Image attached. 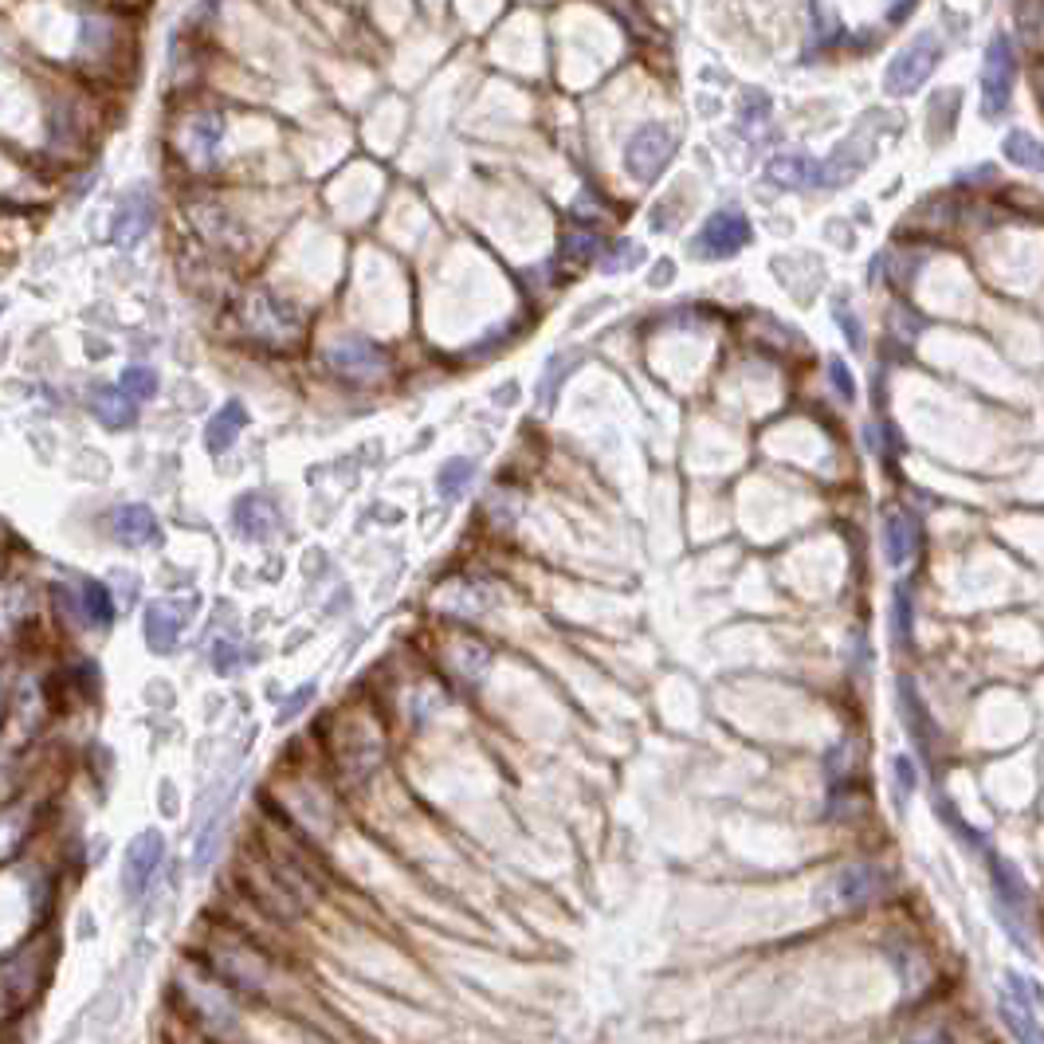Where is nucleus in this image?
Masks as SVG:
<instances>
[{
	"instance_id": "c9c22d12",
	"label": "nucleus",
	"mask_w": 1044,
	"mask_h": 1044,
	"mask_svg": "<svg viewBox=\"0 0 1044 1044\" xmlns=\"http://www.w3.org/2000/svg\"><path fill=\"white\" fill-rule=\"evenodd\" d=\"M672 276H676V264H672V259H660L648 283H652V288H664V283H672Z\"/></svg>"
},
{
	"instance_id": "412c9836",
	"label": "nucleus",
	"mask_w": 1044,
	"mask_h": 1044,
	"mask_svg": "<svg viewBox=\"0 0 1044 1044\" xmlns=\"http://www.w3.org/2000/svg\"><path fill=\"white\" fill-rule=\"evenodd\" d=\"M577 361H582V349H562V354H553V358L546 361L543 378H538V405H543V409H550L553 400H558V390H562L565 378L574 373Z\"/></svg>"
},
{
	"instance_id": "f704fd0d",
	"label": "nucleus",
	"mask_w": 1044,
	"mask_h": 1044,
	"mask_svg": "<svg viewBox=\"0 0 1044 1044\" xmlns=\"http://www.w3.org/2000/svg\"><path fill=\"white\" fill-rule=\"evenodd\" d=\"M213 664H216V672H232L235 667V648L232 645H225V640H216V648H213Z\"/></svg>"
},
{
	"instance_id": "7c9ffc66",
	"label": "nucleus",
	"mask_w": 1044,
	"mask_h": 1044,
	"mask_svg": "<svg viewBox=\"0 0 1044 1044\" xmlns=\"http://www.w3.org/2000/svg\"><path fill=\"white\" fill-rule=\"evenodd\" d=\"M891 769H895V786H900V798H907V793H915V786H919V774H915L912 757H895L891 762Z\"/></svg>"
},
{
	"instance_id": "9d476101",
	"label": "nucleus",
	"mask_w": 1044,
	"mask_h": 1044,
	"mask_svg": "<svg viewBox=\"0 0 1044 1044\" xmlns=\"http://www.w3.org/2000/svg\"><path fill=\"white\" fill-rule=\"evenodd\" d=\"M888 888V876L871 864H852V868L837 871L829 883V903L832 907H864V903L880 900Z\"/></svg>"
},
{
	"instance_id": "f8f14e48",
	"label": "nucleus",
	"mask_w": 1044,
	"mask_h": 1044,
	"mask_svg": "<svg viewBox=\"0 0 1044 1044\" xmlns=\"http://www.w3.org/2000/svg\"><path fill=\"white\" fill-rule=\"evenodd\" d=\"M232 526L240 531V538H247V543H267V538L279 531L276 502L267 499V495H259V492L240 495V499H235V507H232Z\"/></svg>"
},
{
	"instance_id": "0eeeda50",
	"label": "nucleus",
	"mask_w": 1044,
	"mask_h": 1044,
	"mask_svg": "<svg viewBox=\"0 0 1044 1044\" xmlns=\"http://www.w3.org/2000/svg\"><path fill=\"white\" fill-rule=\"evenodd\" d=\"M985 864H990V880H993V900H997V912L1005 915V927H1009V934L1017 939V946L1021 951H1029V939H1024V922H1029V888H1024L1021 871L1014 868L1009 861H1002L997 852H990L985 856Z\"/></svg>"
},
{
	"instance_id": "f03ea898",
	"label": "nucleus",
	"mask_w": 1044,
	"mask_h": 1044,
	"mask_svg": "<svg viewBox=\"0 0 1044 1044\" xmlns=\"http://www.w3.org/2000/svg\"><path fill=\"white\" fill-rule=\"evenodd\" d=\"M939 63H942V40L931 28H922L919 36H912V40L888 60V67H883V91L915 94L922 82L931 79Z\"/></svg>"
},
{
	"instance_id": "393cba45",
	"label": "nucleus",
	"mask_w": 1044,
	"mask_h": 1044,
	"mask_svg": "<svg viewBox=\"0 0 1044 1044\" xmlns=\"http://www.w3.org/2000/svg\"><path fill=\"white\" fill-rule=\"evenodd\" d=\"M891 633H895L900 645H907L915 633V604H912V589H907V585H900L895 597H891Z\"/></svg>"
},
{
	"instance_id": "c756f323",
	"label": "nucleus",
	"mask_w": 1044,
	"mask_h": 1044,
	"mask_svg": "<svg viewBox=\"0 0 1044 1044\" xmlns=\"http://www.w3.org/2000/svg\"><path fill=\"white\" fill-rule=\"evenodd\" d=\"M829 381H832V390H837L844 400H856V385H852L849 366H844L840 358H829Z\"/></svg>"
},
{
	"instance_id": "423d86ee",
	"label": "nucleus",
	"mask_w": 1044,
	"mask_h": 1044,
	"mask_svg": "<svg viewBox=\"0 0 1044 1044\" xmlns=\"http://www.w3.org/2000/svg\"><path fill=\"white\" fill-rule=\"evenodd\" d=\"M322 361L334 378L354 381V385H369L378 381L385 369H390V354L381 342L369 339H334L327 349H322Z\"/></svg>"
},
{
	"instance_id": "4be33fe9",
	"label": "nucleus",
	"mask_w": 1044,
	"mask_h": 1044,
	"mask_svg": "<svg viewBox=\"0 0 1044 1044\" xmlns=\"http://www.w3.org/2000/svg\"><path fill=\"white\" fill-rule=\"evenodd\" d=\"M1002 1021L1005 1029L1014 1033L1017 1044H1044V1024L1036 1021L1029 1005H1021L1017 997H1009V993L1002 997Z\"/></svg>"
},
{
	"instance_id": "b1692460",
	"label": "nucleus",
	"mask_w": 1044,
	"mask_h": 1044,
	"mask_svg": "<svg viewBox=\"0 0 1044 1044\" xmlns=\"http://www.w3.org/2000/svg\"><path fill=\"white\" fill-rule=\"evenodd\" d=\"M471 480H475V460H468V456H456V460H448L441 471H436V495H441V499H448V502H456L471 487Z\"/></svg>"
},
{
	"instance_id": "a211bd4d",
	"label": "nucleus",
	"mask_w": 1044,
	"mask_h": 1044,
	"mask_svg": "<svg viewBox=\"0 0 1044 1044\" xmlns=\"http://www.w3.org/2000/svg\"><path fill=\"white\" fill-rule=\"evenodd\" d=\"M958 106H963V91H958V87H942L939 94H931V103H927V118H931L927 138H931V145H946L954 138Z\"/></svg>"
},
{
	"instance_id": "39448f33",
	"label": "nucleus",
	"mask_w": 1044,
	"mask_h": 1044,
	"mask_svg": "<svg viewBox=\"0 0 1044 1044\" xmlns=\"http://www.w3.org/2000/svg\"><path fill=\"white\" fill-rule=\"evenodd\" d=\"M978 82H982V114L985 118H990V123L1005 118V111H1009V103H1014V82H1017L1014 43L1005 40V36H993V40L985 43L982 75H978Z\"/></svg>"
},
{
	"instance_id": "473e14b6",
	"label": "nucleus",
	"mask_w": 1044,
	"mask_h": 1044,
	"mask_svg": "<svg viewBox=\"0 0 1044 1044\" xmlns=\"http://www.w3.org/2000/svg\"><path fill=\"white\" fill-rule=\"evenodd\" d=\"M565 244H570V256H574V259H589L597 252V235L574 232V235H565Z\"/></svg>"
},
{
	"instance_id": "5701e85b",
	"label": "nucleus",
	"mask_w": 1044,
	"mask_h": 1044,
	"mask_svg": "<svg viewBox=\"0 0 1044 1044\" xmlns=\"http://www.w3.org/2000/svg\"><path fill=\"white\" fill-rule=\"evenodd\" d=\"M1002 154H1005V162H1014L1017 169H1029V174H1041V169H1044V145L1036 142L1029 130H1009V133H1005Z\"/></svg>"
},
{
	"instance_id": "dca6fc26",
	"label": "nucleus",
	"mask_w": 1044,
	"mask_h": 1044,
	"mask_svg": "<svg viewBox=\"0 0 1044 1044\" xmlns=\"http://www.w3.org/2000/svg\"><path fill=\"white\" fill-rule=\"evenodd\" d=\"M181 636V609L174 601H154L145 609V645L154 652H174Z\"/></svg>"
},
{
	"instance_id": "bb28decb",
	"label": "nucleus",
	"mask_w": 1044,
	"mask_h": 1044,
	"mask_svg": "<svg viewBox=\"0 0 1044 1044\" xmlns=\"http://www.w3.org/2000/svg\"><path fill=\"white\" fill-rule=\"evenodd\" d=\"M1005 990H1009V997L1029 1005V1009H1036V1005L1044 1002V990L1033 985V978H1024V973H1005Z\"/></svg>"
},
{
	"instance_id": "ddd939ff",
	"label": "nucleus",
	"mask_w": 1044,
	"mask_h": 1044,
	"mask_svg": "<svg viewBox=\"0 0 1044 1044\" xmlns=\"http://www.w3.org/2000/svg\"><path fill=\"white\" fill-rule=\"evenodd\" d=\"M154 228V201L145 193H126L114 208V225H111V240L118 247H133L142 244L145 232Z\"/></svg>"
},
{
	"instance_id": "f257e3e1",
	"label": "nucleus",
	"mask_w": 1044,
	"mask_h": 1044,
	"mask_svg": "<svg viewBox=\"0 0 1044 1044\" xmlns=\"http://www.w3.org/2000/svg\"><path fill=\"white\" fill-rule=\"evenodd\" d=\"M880 130H883V114L880 111L864 114L861 123L852 126V130L844 133L837 145H832V154L825 157V162H817V184L844 189L849 181H856V177H861L864 169L871 165V157H876Z\"/></svg>"
},
{
	"instance_id": "6ab92c4d",
	"label": "nucleus",
	"mask_w": 1044,
	"mask_h": 1044,
	"mask_svg": "<svg viewBox=\"0 0 1044 1044\" xmlns=\"http://www.w3.org/2000/svg\"><path fill=\"white\" fill-rule=\"evenodd\" d=\"M766 177L778 189H805L817 184V162L810 154H774L766 162Z\"/></svg>"
},
{
	"instance_id": "2f4dec72",
	"label": "nucleus",
	"mask_w": 1044,
	"mask_h": 1044,
	"mask_svg": "<svg viewBox=\"0 0 1044 1044\" xmlns=\"http://www.w3.org/2000/svg\"><path fill=\"white\" fill-rule=\"evenodd\" d=\"M832 315H837V322L844 327V334H849L852 346H864V327L849 318V307H844V298H837V310H832Z\"/></svg>"
},
{
	"instance_id": "2eb2a0df",
	"label": "nucleus",
	"mask_w": 1044,
	"mask_h": 1044,
	"mask_svg": "<svg viewBox=\"0 0 1044 1044\" xmlns=\"http://www.w3.org/2000/svg\"><path fill=\"white\" fill-rule=\"evenodd\" d=\"M91 412L106 429H130L133 420H138V405H133V397L123 385H99V390L91 393Z\"/></svg>"
},
{
	"instance_id": "7ed1b4c3",
	"label": "nucleus",
	"mask_w": 1044,
	"mask_h": 1044,
	"mask_svg": "<svg viewBox=\"0 0 1044 1044\" xmlns=\"http://www.w3.org/2000/svg\"><path fill=\"white\" fill-rule=\"evenodd\" d=\"M676 145H679V138L667 123L636 126L625 142V174L640 184H652L655 177L667 169V162L676 157Z\"/></svg>"
},
{
	"instance_id": "aec40b11",
	"label": "nucleus",
	"mask_w": 1044,
	"mask_h": 1044,
	"mask_svg": "<svg viewBox=\"0 0 1044 1044\" xmlns=\"http://www.w3.org/2000/svg\"><path fill=\"white\" fill-rule=\"evenodd\" d=\"M244 424H247V409L240 405V400H228L225 409H220L213 420H208V429H205L208 451H213V456H220V451L232 448L235 436L244 432Z\"/></svg>"
},
{
	"instance_id": "a878e982",
	"label": "nucleus",
	"mask_w": 1044,
	"mask_h": 1044,
	"mask_svg": "<svg viewBox=\"0 0 1044 1044\" xmlns=\"http://www.w3.org/2000/svg\"><path fill=\"white\" fill-rule=\"evenodd\" d=\"M133 400H150L157 393V373L150 366H130L123 369V381H118Z\"/></svg>"
},
{
	"instance_id": "1a4fd4ad",
	"label": "nucleus",
	"mask_w": 1044,
	"mask_h": 1044,
	"mask_svg": "<svg viewBox=\"0 0 1044 1044\" xmlns=\"http://www.w3.org/2000/svg\"><path fill=\"white\" fill-rule=\"evenodd\" d=\"M55 597L63 601V609L87 628H111L114 621V597L103 582H79V585H60Z\"/></svg>"
},
{
	"instance_id": "4468645a",
	"label": "nucleus",
	"mask_w": 1044,
	"mask_h": 1044,
	"mask_svg": "<svg viewBox=\"0 0 1044 1044\" xmlns=\"http://www.w3.org/2000/svg\"><path fill=\"white\" fill-rule=\"evenodd\" d=\"M114 538L126 546H150V543H162V526H157L150 507L126 502V507L114 511Z\"/></svg>"
},
{
	"instance_id": "c85d7f7f",
	"label": "nucleus",
	"mask_w": 1044,
	"mask_h": 1044,
	"mask_svg": "<svg viewBox=\"0 0 1044 1044\" xmlns=\"http://www.w3.org/2000/svg\"><path fill=\"white\" fill-rule=\"evenodd\" d=\"M636 259H640V247L621 240V244H613V256L601 259V267L604 271H625V267H636Z\"/></svg>"
},
{
	"instance_id": "6e6552de",
	"label": "nucleus",
	"mask_w": 1044,
	"mask_h": 1044,
	"mask_svg": "<svg viewBox=\"0 0 1044 1044\" xmlns=\"http://www.w3.org/2000/svg\"><path fill=\"white\" fill-rule=\"evenodd\" d=\"M162 856H165V837L157 829L138 832V837L126 844V856H123V891H126V900H142L145 888L154 883L157 868H162Z\"/></svg>"
},
{
	"instance_id": "72a5a7b5",
	"label": "nucleus",
	"mask_w": 1044,
	"mask_h": 1044,
	"mask_svg": "<svg viewBox=\"0 0 1044 1044\" xmlns=\"http://www.w3.org/2000/svg\"><path fill=\"white\" fill-rule=\"evenodd\" d=\"M310 696H315V687H298V691H295V696H291V703L288 706H279V723H288V718H295L298 715V711H303V706H307V699Z\"/></svg>"
},
{
	"instance_id": "20e7f679",
	"label": "nucleus",
	"mask_w": 1044,
	"mask_h": 1044,
	"mask_svg": "<svg viewBox=\"0 0 1044 1044\" xmlns=\"http://www.w3.org/2000/svg\"><path fill=\"white\" fill-rule=\"evenodd\" d=\"M750 235H754V228H750V220H747V213H742V208H718V213L706 216L703 228L691 235L687 252H691V259L715 264V259L738 256V252L750 244Z\"/></svg>"
},
{
	"instance_id": "cd10ccee",
	"label": "nucleus",
	"mask_w": 1044,
	"mask_h": 1044,
	"mask_svg": "<svg viewBox=\"0 0 1044 1044\" xmlns=\"http://www.w3.org/2000/svg\"><path fill=\"white\" fill-rule=\"evenodd\" d=\"M220 133H225V123H220L216 114H208V118H201V123L193 126V138H196V145H201V157H213V154H216V142H220Z\"/></svg>"
},
{
	"instance_id": "f3484780",
	"label": "nucleus",
	"mask_w": 1044,
	"mask_h": 1044,
	"mask_svg": "<svg viewBox=\"0 0 1044 1044\" xmlns=\"http://www.w3.org/2000/svg\"><path fill=\"white\" fill-rule=\"evenodd\" d=\"M883 558L891 570H903L915 553V522L903 511H883Z\"/></svg>"
},
{
	"instance_id": "9b49d317",
	"label": "nucleus",
	"mask_w": 1044,
	"mask_h": 1044,
	"mask_svg": "<svg viewBox=\"0 0 1044 1044\" xmlns=\"http://www.w3.org/2000/svg\"><path fill=\"white\" fill-rule=\"evenodd\" d=\"M213 970L216 978L240 985V990H259L267 982V966L259 963V954L252 946H228V942H216L213 946Z\"/></svg>"
}]
</instances>
